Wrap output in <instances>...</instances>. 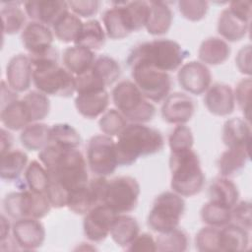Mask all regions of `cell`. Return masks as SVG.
I'll list each match as a JSON object with an SVG mask.
<instances>
[{
    "instance_id": "1",
    "label": "cell",
    "mask_w": 252,
    "mask_h": 252,
    "mask_svg": "<svg viewBox=\"0 0 252 252\" xmlns=\"http://www.w3.org/2000/svg\"><path fill=\"white\" fill-rule=\"evenodd\" d=\"M38 158L46 168L50 181L59 183L69 194L89 182L87 161L78 149H66L49 143L39 151Z\"/></svg>"
},
{
    "instance_id": "2",
    "label": "cell",
    "mask_w": 252,
    "mask_h": 252,
    "mask_svg": "<svg viewBox=\"0 0 252 252\" xmlns=\"http://www.w3.org/2000/svg\"><path fill=\"white\" fill-rule=\"evenodd\" d=\"M32 65V83L46 95L69 97L76 92L75 76L58 63V52L52 47L39 55H29Z\"/></svg>"
},
{
    "instance_id": "3",
    "label": "cell",
    "mask_w": 252,
    "mask_h": 252,
    "mask_svg": "<svg viewBox=\"0 0 252 252\" xmlns=\"http://www.w3.org/2000/svg\"><path fill=\"white\" fill-rule=\"evenodd\" d=\"M115 145L118 165H131L141 157L159 153L164 140L158 130L142 123H131L118 135Z\"/></svg>"
},
{
    "instance_id": "4",
    "label": "cell",
    "mask_w": 252,
    "mask_h": 252,
    "mask_svg": "<svg viewBox=\"0 0 252 252\" xmlns=\"http://www.w3.org/2000/svg\"><path fill=\"white\" fill-rule=\"evenodd\" d=\"M189 52L172 39H155L140 43L129 52L126 63L131 66L145 63L160 71L169 72L181 67Z\"/></svg>"
},
{
    "instance_id": "5",
    "label": "cell",
    "mask_w": 252,
    "mask_h": 252,
    "mask_svg": "<svg viewBox=\"0 0 252 252\" xmlns=\"http://www.w3.org/2000/svg\"><path fill=\"white\" fill-rule=\"evenodd\" d=\"M169 168L170 187L173 192L182 197H192L202 191L205 174L201 168L199 157L192 149L170 152Z\"/></svg>"
},
{
    "instance_id": "6",
    "label": "cell",
    "mask_w": 252,
    "mask_h": 252,
    "mask_svg": "<svg viewBox=\"0 0 252 252\" xmlns=\"http://www.w3.org/2000/svg\"><path fill=\"white\" fill-rule=\"evenodd\" d=\"M112 101L123 116L133 123H147L156 115L155 105L140 92L134 82L120 81L111 92Z\"/></svg>"
},
{
    "instance_id": "7",
    "label": "cell",
    "mask_w": 252,
    "mask_h": 252,
    "mask_svg": "<svg viewBox=\"0 0 252 252\" xmlns=\"http://www.w3.org/2000/svg\"><path fill=\"white\" fill-rule=\"evenodd\" d=\"M185 212L182 196L173 191H165L158 195L147 218L148 226L158 233L167 232L179 226Z\"/></svg>"
},
{
    "instance_id": "8",
    "label": "cell",
    "mask_w": 252,
    "mask_h": 252,
    "mask_svg": "<svg viewBox=\"0 0 252 252\" xmlns=\"http://www.w3.org/2000/svg\"><path fill=\"white\" fill-rule=\"evenodd\" d=\"M51 207L45 193H36L30 189L11 192L3 199L4 212L15 220L24 218L40 220L49 214Z\"/></svg>"
},
{
    "instance_id": "9",
    "label": "cell",
    "mask_w": 252,
    "mask_h": 252,
    "mask_svg": "<svg viewBox=\"0 0 252 252\" xmlns=\"http://www.w3.org/2000/svg\"><path fill=\"white\" fill-rule=\"evenodd\" d=\"M129 67L135 85L148 100L160 102L166 98L172 85L167 72L145 63H136Z\"/></svg>"
},
{
    "instance_id": "10",
    "label": "cell",
    "mask_w": 252,
    "mask_h": 252,
    "mask_svg": "<svg viewBox=\"0 0 252 252\" xmlns=\"http://www.w3.org/2000/svg\"><path fill=\"white\" fill-rule=\"evenodd\" d=\"M121 74L118 62L107 55L95 58L93 66L84 74L75 77L76 93L106 90L115 83Z\"/></svg>"
},
{
    "instance_id": "11",
    "label": "cell",
    "mask_w": 252,
    "mask_h": 252,
    "mask_svg": "<svg viewBox=\"0 0 252 252\" xmlns=\"http://www.w3.org/2000/svg\"><path fill=\"white\" fill-rule=\"evenodd\" d=\"M87 162L96 176L111 175L118 166L114 140L104 134L93 136L87 146Z\"/></svg>"
},
{
    "instance_id": "12",
    "label": "cell",
    "mask_w": 252,
    "mask_h": 252,
    "mask_svg": "<svg viewBox=\"0 0 252 252\" xmlns=\"http://www.w3.org/2000/svg\"><path fill=\"white\" fill-rule=\"evenodd\" d=\"M140 193V184L136 178L118 176L108 180L104 204L116 214H126L137 207Z\"/></svg>"
},
{
    "instance_id": "13",
    "label": "cell",
    "mask_w": 252,
    "mask_h": 252,
    "mask_svg": "<svg viewBox=\"0 0 252 252\" xmlns=\"http://www.w3.org/2000/svg\"><path fill=\"white\" fill-rule=\"evenodd\" d=\"M117 214L105 204L92 208L84 218L83 228L86 237L92 242H101L109 234Z\"/></svg>"
},
{
    "instance_id": "14",
    "label": "cell",
    "mask_w": 252,
    "mask_h": 252,
    "mask_svg": "<svg viewBox=\"0 0 252 252\" xmlns=\"http://www.w3.org/2000/svg\"><path fill=\"white\" fill-rule=\"evenodd\" d=\"M177 80L185 92L200 95L205 94L211 86L212 74L207 65L193 60L183 64L179 68Z\"/></svg>"
},
{
    "instance_id": "15",
    "label": "cell",
    "mask_w": 252,
    "mask_h": 252,
    "mask_svg": "<svg viewBox=\"0 0 252 252\" xmlns=\"http://www.w3.org/2000/svg\"><path fill=\"white\" fill-rule=\"evenodd\" d=\"M45 234L44 225L37 219H20L12 225L13 240L18 247L24 250H35L41 247Z\"/></svg>"
},
{
    "instance_id": "16",
    "label": "cell",
    "mask_w": 252,
    "mask_h": 252,
    "mask_svg": "<svg viewBox=\"0 0 252 252\" xmlns=\"http://www.w3.org/2000/svg\"><path fill=\"white\" fill-rule=\"evenodd\" d=\"M161 117L169 124H185L195 112L194 100L184 93L169 94L161 105Z\"/></svg>"
},
{
    "instance_id": "17",
    "label": "cell",
    "mask_w": 252,
    "mask_h": 252,
    "mask_svg": "<svg viewBox=\"0 0 252 252\" xmlns=\"http://www.w3.org/2000/svg\"><path fill=\"white\" fill-rule=\"evenodd\" d=\"M53 32L39 22H30L22 31L21 39L29 55H39L50 50L53 45Z\"/></svg>"
},
{
    "instance_id": "18",
    "label": "cell",
    "mask_w": 252,
    "mask_h": 252,
    "mask_svg": "<svg viewBox=\"0 0 252 252\" xmlns=\"http://www.w3.org/2000/svg\"><path fill=\"white\" fill-rule=\"evenodd\" d=\"M26 14L35 22L46 26H53L65 13L69 11L66 1L37 0L24 2Z\"/></svg>"
},
{
    "instance_id": "19",
    "label": "cell",
    "mask_w": 252,
    "mask_h": 252,
    "mask_svg": "<svg viewBox=\"0 0 252 252\" xmlns=\"http://www.w3.org/2000/svg\"><path fill=\"white\" fill-rule=\"evenodd\" d=\"M204 104L213 115L227 116L235 107L233 90L226 84L215 83L206 91Z\"/></svg>"
},
{
    "instance_id": "20",
    "label": "cell",
    "mask_w": 252,
    "mask_h": 252,
    "mask_svg": "<svg viewBox=\"0 0 252 252\" xmlns=\"http://www.w3.org/2000/svg\"><path fill=\"white\" fill-rule=\"evenodd\" d=\"M8 86L16 93L28 91L32 82V65L29 55L16 54L6 66Z\"/></svg>"
},
{
    "instance_id": "21",
    "label": "cell",
    "mask_w": 252,
    "mask_h": 252,
    "mask_svg": "<svg viewBox=\"0 0 252 252\" xmlns=\"http://www.w3.org/2000/svg\"><path fill=\"white\" fill-rule=\"evenodd\" d=\"M109 105V94L106 90L88 91L77 94L75 107L85 118L94 119L102 115Z\"/></svg>"
},
{
    "instance_id": "22",
    "label": "cell",
    "mask_w": 252,
    "mask_h": 252,
    "mask_svg": "<svg viewBox=\"0 0 252 252\" xmlns=\"http://www.w3.org/2000/svg\"><path fill=\"white\" fill-rule=\"evenodd\" d=\"M250 20H247L229 8L223 9L218 19V32L227 41L235 42L245 37L249 31Z\"/></svg>"
},
{
    "instance_id": "23",
    "label": "cell",
    "mask_w": 252,
    "mask_h": 252,
    "mask_svg": "<svg viewBox=\"0 0 252 252\" xmlns=\"http://www.w3.org/2000/svg\"><path fill=\"white\" fill-rule=\"evenodd\" d=\"M221 140L227 148L244 147L250 149L251 127L250 122L240 117L227 119L222 127Z\"/></svg>"
},
{
    "instance_id": "24",
    "label": "cell",
    "mask_w": 252,
    "mask_h": 252,
    "mask_svg": "<svg viewBox=\"0 0 252 252\" xmlns=\"http://www.w3.org/2000/svg\"><path fill=\"white\" fill-rule=\"evenodd\" d=\"M250 158V149L244 147L227 148L220 156L217 165L220 176L232 177L239 174Z\"/></svg>"
},
{
    "instance_id": "25",
    "label": "cell",
    "mask_w": 252,
    "mask_h": 252,
    "mask_svg": "<svg viewBox=\"0 0 252 252\" xmlns=\"http://www.w3.org/2000/svg\"><path fill=\"white\" fill-rule=\"evenodd\" d=\"M230 46L228 43L217 36H211L202 41L198 49L200 62L205 65H220L230 56Z\"/></svg>"
},
{
    "instance_id": "26",
    "label": "cell",
    "mask_w": 252,
    "mask_h": 252,
    "mask_svg": "<svg viewBox=\"0 0 252 252\" xmlns=\"http://www.w3.org/2000/svg\"><path fill=\"white\" fill-rule=\"evenodd\" d=\"M94 60V51L80 45L69 46L64 49L62 54L64 67L75 77L87 72L93 66Z\"/></svg>"
},
{
    "instance_id": "27",
    "label": "cell",
    "mask_w": 252,
    "mask_h": 252,
    "mask_svg": "<svg viewBox=\"0 0 252 252\" xmlns=\"http://www.w3.org/2000/svg\"><path fill=\"white\" fill-rule=\"evenodd\" d=\"M220 251L242 252L249 246L248 230L236 223H228L220 229Z\"/></svg>"
},
{
    "instance_id": "28",
    "label": "cell",
    "mask_w": 252,
    "mask_h": 252,
    "mask_svg": "<svg viewBox=\"0 0 252 252\" xmlns=\"http://www.w3.org/2000/svg\"><path fill=\"white\" fill-rule=\"evenodd\" d=\"M150 14L146 24L147 32L152 35L166 33L172 24L173 13L169 6L161 1H151Z\"/></svg>"
},
{
    "instance_id": "29",
    "label": "cell",
    "mask_w": 252,
    "mask_h": 252,
    "mask_svg": "<svg viewBox=\"0 0 252 252\" xmlns=\"http://www.w3.org/2000/svg\"><path fill=\"white\" fill-rule=\"evenodd\" d=\"M139 233L140 225L135 218L117 214L110 229V236L118 246L126 248Z\"/></svg>"
},
{
    "instance_id": "30",
    "label": "cell",
    "mask_w": 252,
    "mask_h": 252,
    "mask_svg": "<svg viewBox=\"0 0 252 252\" xmlns=\"http://www.w3.org/2000/svg\"><path fill=\"white\" fill-rule=\"evenodd\" d=\"M0 119L2 124L9 130L19 131L31 124L26 106L22 98L15 99L1 105Z\"/></svg>"
},
{
    "instance_id": "31",
    "label": "cell",
    "mask_w": 252,
    "mask_h": 252,
    "mask_svg": "<svg viewBox=\"0 0 252 252\" xmlns=\"http://www.w3.org/2000/svg\"><path fill=\"white\" fill-rule=\"evenodd\" d=\"M210 200L232 208L239 199V191L236 184L228 177H216L209 187Z\"/></svg>"
},
{
    "instance_id": "32",
    "label": "cell",
    "mask_w": 252,
    "mask_h": 252,
    "mask_svg": "<svg viewBox=\"0 0 252 252\" xmlns=\"http://www.w3.org/2000/svg\"><path fill=\"white\" fill-rule=\"evenodd\" d=\"M28 155L21 150H11L1 155L0 177L3 180L13 181L19 178L28 166Z\"/></svg>"
},
{
    "instance_id": "33",
    "label": "cell",
    "mask_w": 252,
    "mask_h": 252,
    "mask_svg": "<svg viewBox=\"0 0 252 252\" xmlns=\"http://www.w3.org/2000/svg\"><path fill=\"white\" fill-rule=\"evenodd\" d=\"M102 22L105 34L111 39H122L131 33L120 3L104 12Z\"/></svg>"
},
{
    "instance_id": "34",
    "label": "cell",
    "mask_w": 252,
    "mask_h": 252,
    "mask_svg": "<svg viewBox=\"0 0 252 252\" xmlns=\"http://www.w3.org/2000/svg\"><path fill=\"white\" fill-rule=\"evenodd\" d=\"M49 130L47 124L33 122L26 126L20 135V141L29 151H41L49 144Z\"/></svg>"
},
{
    "instance_id": "35",
    "label": "cell",
    "mask_w": 252,
    "mask_h": 252,
    "mask_svg": "<svg viewBox=\"0 0 252 252\" xmlns=\"http://www.w3.org/2000/svg\"><path fill=\"white\" fill-rule=\"evenodd\" d=\"M105 32L97 20H90L84 23L82 31L74 42L75 45L86 47L92 51L100 49L105 43Z\"/></svg>"
},
{
    "instance_id": "36",
    "label": "cell",
    "mask_w": 252,
    "mask_h": 252,
    "mask_svg": "<svg viewBox=\"0 0 252 252\" xmlns=\"http://www.w3.org/2000/svg\"><path fill=\"white\" fill-rule=\"evenodd\" d=\"M124 18L131 31L137 32L146 27L150 14V3L147 1H131L120 3Z\"/></svg>"
},
{
    "instance_id": "37",
    "label": "cell",
    "mask_w": 252,
    "mask_h": 252,
    "mask_svg": "<svg viewBox=\"0 0 252 252\" xmlns=\"http://www.w3.org/2000/svg\"><path fill=\"white\" fill-rule=\"evenodd\" d=\"M84 23L74 13H65L53 26V33L62 42H75L78 38Z\"/></svg>"
},
{
    "instance_id": "38",
    "label": "cell",
    "mask_w": 252,
    "mask_h": 252,
    "mask_svg": "<svg viewBox=\"0 0 252 252\" xmlns=\"http://www.w3.org/2000/svg\"><path fill=\"white\" fill-rule=\"evenodd\" d=\"M201 220L209 226L220 228L231 222V208L216 201L205 203L200 212Z\"/></svg>"
},
{
    "instance_id": "39",
    "label": "cell",
    "mask_w": 252,
    "mask_h": 252,
    "mask_svg": "<svg viewBox=\"0 0 252 252\" xmlns=\"http://www.w3.org/2000/svg\"><path fill=\"white\" fill-rule=\"evenodd\" d=\"M31 123L43 120L50 111L48 96L39 91H31L22 98Z\"/></svg>"
},
{
    "instance_id": "40",
    "label": "cell",
    "mask_w": 252,
    "mask_h": 252,
    "mask_svg": "<svg viewBox=\"0 0 252 252\" xmlns=\"http://www.w3.org/2000/svg\"><path fill=\"white\" fill-rule=\"evenodd\" d=\"M49 143L66 149H78L81 144V136L72 125L56 123L50 127Z\"/></svg>"
},
{
    "instance_id": "41",
    "label": "cell",
    "mask_w": 252,
    "mask_h": 252,
    "mask_svg": "<svg viewBox=\"0 0 252 252\" xmlns=\"http://www.w3.org/2000/svg\"><path fill=\"white\" fill-rule=\"evenodd\" d=\"M20 2H8L2 7L0 14L4 34L19 32L26 22V12L19 6Z\"/></svg>"
},
{
    "instance_id": "42",
    "label": "cell",
    "mask_w": 252,
    "mask_h": 252,
    "mask_svg": "<svg viewBox=\"0 0 252 252\" xmlns=\"http://www.w3.org/2000/svg\"><path fill=\"white\" fill-rule=\"evenodd\" d=\"M156 244L157 251L159 252H182L187 250L189 240L187 233L177 227L167 232L158 233Z\"/></svg>"
},
{
    "instance_id": "43",
    "label": "cell",
    "mask_w": 252,
    "mask_h": 252,
    "mask_svg": "<svg viewBox=\"0 0 252 252\" xmlns=\"http://www.w3.org/2000/svg\"><path fill=\"white\" fill-rule=\"evenodd\" d=\"M25 181L28 189L36 193H45L50 178L46 168L40 161L32 160L25 170Z\"/></svg>"
},
{
    "instance_id": "44",
    "label": "cell",
    "mask_w": 252,
    "mask_h": 252,
    "mask_svg": "<svg viewBox=\"0 0 252 252\" xmlns=\"http://www.w3.org/2000/svg\"><path fill=\"white\" fill-rule=\"evenodd\" d=\"M98 126L104 135L109 137L118 136L127 126V119L119 110L110 108L100 116Z\"/></svg>"
},
{
    "instance_id": "45",
    "label": "cell",
    "mask_w": 252,
    "mask_h": 252,
    "mask_svg": "<svg viewBox=\"0 0 252 252\" xmlns=\"http://www.w3.org/2000/svg\"><path fill=\"white\" fill-rule=\"evenodd\" d=\"M194 144L192 130L185 124L176 125L168 137L170 152H181L191 150Z\"/></svg>"
},
{
    "instance_id": "46",
    "label": "cell",
    "mask_w": 252,
    "mask_h": 252,
    "mask_svg": "<svg viewBox=\"0 0 252 252\" xmlns=\"http://www.w3.org/2000/svg\"><path fill=\"white\" fill-rule=\"evenodd\" d=\"M67 207L77 215H86L92 208H94L88 184L70 192Z\"/></svg>"
},
{
    "instance_id": "47",
    "label": "cell",
    "mask_w": 252,
    "mask_h": 252,
    "mask_svg": "<svg viewBox=\"0 0 252 252\" xmlns=\"http://www.w3.org/2000/svg\"><path fill=\"white\" fill-rule=\"evenodd\" d=\"M220 229L213 226L202 227L195 236V247L200 252L220 251L219 246Z\"/></svg>"
},
{
    "instance_id": "48",
    "label": "cell",
    "mask_w": 252,
    "mask_h": 252,
    "mask_svg": "<svg viewBox=\"0 0 252 252\" xmlns=\"http://www.w3.org/2000/svg\"><path fill=\"white\" fill-rule=\"evenodd\" d=\"M209 3L204 0H181L178 2V10L183 18L191 22L203 20L208 12Z\"/></svg>"
},
{
    "instance_id": "49",
    "label": "cell",
    "mask_w": 252,
    "mask_h": 252,
    "mask_svg": "<svg viewBox=\"0 0 252 252\" xmlns=\"http://www.w3.org/2000/svg\"><path fill=\"white\" fill-rule=\"evenodd\" d=\"M252 81L250 77L242 79L236 85L235 90L233 91L234 99L238 107L244 115V119L250 122V94H251Z\"/></svg>"
},
{
    "instance_id": "50",
    "label": "cell",
    "mask_w": 252,
    "mask_h": 252,
    "mask_svg": "<svg viewBox=\"0 0 252 252\" xmlns=\"http://www.w3.org/2000/svg\"><path fill=\"white\" fill-rule=\"evenodd\" d=\"M231 217L232 220H234L236 224L242 226L247 230H250L252 221L251 203L249 201L237 202L231 208Z\"/></svg>"
},
{
    "instance_id": "51",
    "label": "cell",
    "mask_w": 252,
    "mask_h": 252,
    "mask_svg": "<svg viewBox=\"0 0 252 252\" xmlns=\"http://www.w3.org/2000/svg\"><path fill=\"white\" fill-rule=\"evenodd\" d=\"M45 195L53 208L61 209L67 207L69 192L59 183L50 181L45 191Z\"/></svg>"
},
{
    "instance_id": "52",
    "label": "cell",
    "mask_w": 252,
    "mask_h": 252,
    "mask_svg": "<svg viewBox=\"0 0 252 252\" xmlns=\"http://www.w3.org/2000/svg\"><path fill=\"white\" fill-rule=\"evenodd\" d=\"M69 9L79 18H91L94 16L99 9L100 2L97 0H79L67 2Z\"/></svg>"
},
{
    "instance_id": "53",
    "label": "cell",
    "mask_w": 252,
    "mask_h": 252,
    "mask_svg": "<svg viewBox=\"0 0 252 252\" xmlns=\"http://www.w3.org/2000/svg\"><path fill=\"white\" fill-rule=\"evenodd\" d=\"M127 251H157L156 239L150 233H139L136 238L125 248Z\"/></svg>"
},
{
    "instance_id": "54",
    "label": "cell",
    "mask_w": 252,
    "mask_h": 252,
    "mask_svg": "<svg viewBox=\"0 0 252 252\" xmlns=\"http://www.w3.org/2000/svg\"><path fill=\"white\" fill-rule=\"evenodd\" d=\"M235 64L240 73L248 77L251 76L252 68H251V45L250 44H246L238 50L235 56Z\"/></svg>"
},
{
    "instance_id": "55",
    "label": "cell",
    "mask_w": 252,
    "mask_h": 252,
    "mask_svg": "<svg viewBox=\"0 0 252 252\" xmlns=\"http://www.w3.org/2000/svg\"><path fill=\"white\" fill-rule=\"evenodd\" d=\"M228 8L247 20L251 19V2L250 1H232L229 3Z\"/></svg>"
},
{
    "instance_id": "56",
    "label": "cell",
    "mask_w": 252,
    "mask_h": 252,
    "mask_svg": "<svg viewBox=\"0 0 252 252\" xmlns=\"http://www.w3.org/2000/svg\"><path fill=\"white\" fill-rule=\"evenodd\" d=\"M13 136L4 128L1 129V155L11 151L13 145Z\"/></svg>"
},
{
    "instance_id": "57",
    "label": "cell",
    "mask_w": 252,
    "mask_h": 252,
    "mask_svg": "<svg viewBox=\"0 0 252 252\" xmlns=\"http://www.w3.org/2000/svg\"><path fill=\"white\" fill-rule=\"evenodd\" d=\"M12 230L10 223L4 215L1 216V241L6 240L9 237V232Z\"/></svg>"
}]
</instances>
